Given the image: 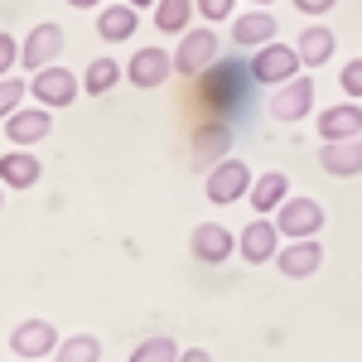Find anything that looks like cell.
Masks as SVG:
<instances>
[{
  "label": "cell",
  "instance_id": "obj_23",
  "mask_svg": "<svg viewBox=\"0 0 362 362\" xmlns=\"http://www.w3.org/2000/svg\"><path fill=\"white\" fill-rule=\"evenodd\" d=\"M54 362H102V338L97 334H68L58 343Z\"/></svg>",
  "mask_w": 362,
  "mask_h": 362
},
{
  "label": "cell",
  "instance_id": "obj_26",
  "mask_svg": "<svg viewBox=\"0 0 362 362\" xmlns=\"http://www.w3.org/2000/svg\"><path fill=\"white\" fill-rule=\"evenodd\" d=\"M338 87H343V97H353V102H362V58H353V63H343V73H338Z\"/></svg>",
  "mask_w": 362,
  "mask_h": 362
},
{
  "label": "cell",
  "instance_id": "obj_11",
  "mask_svg": "<svg viewBox=\"0 0 362 362\" xmlns=\"http://www.w3.org/2000/svg\"><path fill=\"white\" fill-rule=\"evenodd\" d=\"M324 266V247H319V237H295V242H285V247L276 251V271L290 280H305L314 276Z\"/></svg>",
  "mask_w": 362,
  "mask_h": 362
},
{
  "label": "cell",
  "instance_id": "obj_18",
  "mask_svg": "<svg viewBox=\"0 0 362 362\" xmlns=\"http://www.w3.org/2000/svg\"><path fill=\"white\" fill-rule=\"evenodd\" d=\"M247 198H251V208H256V213H266V218H271L280 203L290 198V179H285L280 169H271V174H256V184H251Z\"/></svg>",
  "mask_w": 362,
  "mask_h": 362
},
{
  "label": "cell",
  "instance_id": "obj_14",
  "mask_svg": "<svg viewBox=\"0 0 362 362\" xmlns=\"http://www.w3.org/2000/svg\"><path fill=\"white\" fill-rule=\"evenodd\" d=\"M319 169L334 174V179H353V174H362V136L324 140V145H319Z\"/></svg>",
  "mask_w": 362,
  "mask_h": 362
},
{
  "label": "cell",
  "instance_id": "obj_2",
  "mask_svg": "<svg viewBox=\"0 0 362 362\" xmlns=\"http://www.w3.org/2000/svg\"><path fill=\"white\" fill-rule=\"evenodd\" d=\"M78 92H83L78 73H73V68H63V63H49V68H39V73L29 78V97H34V102H44L49 112H54V107H73V102H78Z\"/></svg>",
  "mask_w": 362,
  "mask_h": 362
},
{
  "label": "cell",
  "instance_id": "obj_5",
  "mask_svg": "<svg viewBox=\"0 0 362 362\" xmlns=\"http://www.w3.org/2000/svg\"><path fill=\"white\" fill-rule=\"evenodd\" d=\"M276 251H280V227H276V218H266V213H256V218L237 232V256L251 261V266L276 261Z\"/></svg>",
  "mask_w": 362,
  "mask_h": 362
},
{
  "label": "cell",
  "instance_id": "obj_20",
  "mask_svg": "<svg viewBox=\"0 0 362 362\" xmlns=\"http://www.w3.org/2000/svg\"><path fill=\"white\" fill-rule=\"evenodd\" d=\"M300 58H305V68H319V63H329L334 58V29L329 25H305V34H300Z\"/></svg>",
  "mask_w": 362,
  "mask_h": 362
},
{
  "label": "cell",
  "instance_id": "obj_19",
  "mask_svg": "<svg viewBox=\"0 0 362 362\" xmlns=\"http://www.w3.org/2000/svg\"><path fill=\"white\" fill-rule=\"evenodd\" d=\"M136 5H126V0H121V5H107V10H102V15H97V34H102V39H107V44H121V39H131V34H136Z\"/></svg>",
  "mask_w": 362,
  "mask_h": 362
},
{
  "label": "cell",
  "instance_id": "obj_13",
  "mask_svg": "<svg viewBox=\"0 0 362 362\" xmlns=\"http://www.w3.org/2000/svg\"><path fill=\"white\" fill-rule=\"evenodd\" d=\"M39 179H44V165L29 145H15V150L0 155V184L5 189H34Z\"/></svg>",
  "mask_w": 362,
  "mask_h": 362
},
{
  "label": "cell",
  "instance_id": "obj_7",
  "mask_svg": "<svg viewBox=\"0 0 362 362\" xmlns=\"http://www.w3.org/2000/svg\"><path fill=\"white\" fill-rule=\"evenodd\" d=\"M58 329L49 324V319H25L15 334H10V353L15 358H25V362H39V358H49V353H58Z\"/></svg>",
  "mask_w": 362,
  "mask_h": 362
},
{
  "label": "cell",
  "instance_id": "obj_8",
  "mask_svg": "<svg viewBox=\"0 0 362 362\" xmlns=\"http://www.w3.org/2000/svg\"><path fill=\"white\" fill-rule=\"evenodd\" d=\"M276 227L280 237H319V227H324V208L314 203V198H285L276 208Z\"/></svg>",
  "mask_w": 362,
  "mask_h": 362
},
{
  "label": "cell",
  "instance_id": "obj_10",
  "mask_svg": "<svg viewBox=\"0 0 362 362\" xmlns=\"http://www.w3.org/2000/svg\"><path fill=\"white\" fill-rule=\"evenodd\" d=\"M271 92H276V97H271V116H276V121H305V116L314 112V78H309V73L271 87Z\"/></svg>",
  "mask_w": 362,
  "mask_h": 362
},
{
  "label": "cell",
  "instance_id": "obj_28",
  "mask_svg": "<svg viewBox=\"0 0 362 362\" xmlns=\"http://www.w3.org/2000/svg\"><path fill=\"white\" fill-rule=\"evenodd\" d=\"M232 10H237V0H198V15H203L208 25H223V20H232Z\"/></svg>",
  "mask_w": 362,
  "mask_h": 362
},
{
  "label": "cell",
  "instance_id": "obj_1",
  "mask_svg": "<svg viewBox=\"0 0 362 362\" xmlns=\"http://www.w3.org/2000/svg\"><path fill=\"white\" fill-rule=\"evenodd\" d=\"M300 73H305V58H300L295 44L271 39V44H261V49L251 54V78L261 87H280V83H290V78H300Z\"/></svg>",
  "mask_w": 362,
  "mask_h": 362
},
{
  "label": "cell",
  "instance_id": "obj_22",
  "mask_svg": "<svg viewBox=\"0 0 362 362\" xmlns=\"http://www.w3.org/2000/svg\"><path fill=\"white\" fill-rule=\"evenodd\" d=\"M194 5L198 0H160L155 5V29L160 34H184L194 25Z\"/></svg>",
  "mask_w": 362,
  "mask_h": 362
},
{
  "label": "cell",
  "instance_id": "obj_16",
  "mask_svg": "<svg viewBox=\"0 0 362 362\" xmlns=\"http://www.w3.org/2000/svg\"><path fill=\"white\" fill-rule=\"evenodd\" d=\"M314 126H319V140H353V136H362V107H358V102L324 107Z\"/></svg>",
  "mask_w": 362,
  "mask_h": 362
},
{
  "label": "cell",
  "instance_id": "obj_12",
  "mask_svg": "<svg viewBox=\"0 0 362 362\" xmlns=\"http://www.w3.org/2000/svg\"><path fill=\"white\" fill-rule=\"evenodd\" d=\"M189 251H194L203 266H223L227 256L237 251V237H232L223 223H198L194 237H189Z\"/></svg>",
  "mask_w": 362,
  "mask_h": 362
},
{
  "label": "cell",
  "instance_id": "obj_4",
  "mask_svg": "<svg viewBox=\"0 0 362 362\" xmlns=\"http://www.w3.org/2000/svg\"><path fill=\"white\" fill-rule=\"evenodd\" d=\"M213 58H218V34L208 25L184 29V34H179V49H174V73L198 78L203 68H213Z\"/></svg>",
  "mask_w": 362,
  "mask_h": 362
},
{
  "label": "cell",
  "instance_id": "obj_31",
  "mask_svg": "<svg viewBox=\"0 0 362 362\" xmlns=\"http://www.w3.org/2000/svg\"><path fill=\"white\" fill-rule=\"evenodd\" d=\"M73 10H92V5H102V0H68Z\"/></svg>",
  "mask_w": 362,
  "mask_h": 362
},
{
  "label": "cell",
  "instance_id": "obj_25",
  "mask_svg": "<svg viewBox=\"0 0 362 362\" xmlns=\"http://www.w3.org/2000/svg\"><path fill=\"white\" fill-rule=\"evenodd\" d=\"M25 97H29L25 78H15V73H10V78H0V121H10V116L20 112V102H25Z\"/></svg>",
  "mask_w": 362,
  "mask_h": 362
},
{
  "label": "cell",
  "instance_id": "obj_17",
  "mask_svg": "<svg viewBox=\"0 0 362 362\" xmlns=\"http://www.w3.org/2000/svg\"><path fill=\"white\" fill-rule=\"evenodd\" d=\"M271 39H276V15H266V10L237 15V25H232V44H237V49H261V44H271Z\"/></svg>",
  "mask_w": 362,
  "mask_h": 362
},
{
  "label": "cell",
  "instance_id": "obj_6",
  "mask_svg": "<svg viewBox=\"0 0 362 362\" xmlns=\"http://www.w3.org/2000/svg\"><path fill=\"white\" fill-rule=\"evenodd\" d=\"M58 54H63V25L44 20V25H34V29L25 34V44H20V68L39 73V68L58 63Z\"/></svg>",
  "mask_w": 362,
  "mask_h": 362
},
{
  "label": "cell",
  "instance_id": "obj_30",
  "mask_svg": "<svg viewBox=\"0 0 362 362\" xmlns=\"http://www.w3.org/2000/svg\"><path fill=\"white\" fill-rule=\"evenodd\" d=\"M179 362H213V353H203V348H184Z\"/></svg>",
  "mask_w": 362,
  "mask_h": 362
},
{
  "label": "cell",
  "instance_id": "obj_21",
  "mask_svg": "<svg viewBox=\"0 0 362 362\" xmlns=\"http://www.w3.org/2000/svg\"><path fill=\"white\" fill-rule=\"evenodd\" d=\"M116 83H121V63H116V58H92L83 68V92L87 97H107Z\"/></svg>",
  "mask_w": 362,
  "mask_h": 362
},
{
  "label": "cell",
  "instance_id": "obj_27",
  "mask_svg": "<svg viewBox=\"0 0 362 362\" xmlns=\"http://www.w3.org/2000/svg\"><path fill=\"white\" fill-rule=\"evenodd\" d=\"M15 68H20V39L0 29V78H10Z\"/></svg>",
  "mask_w": 362,
  "mask_h": 362
},
{
  "label": "cell",
  "instance_id": "obj_32",
  "mask_svg": "<svg viewBox=\"0 0 362 362\" xmlns=\"http://www.w3.org/2000/svg\"><path fill=\"white\" fill-rule=\"evenodd\" d=\"M126 5H136V10H145V5H160V0H126Z\"/></svg>",
  "mask_w": 362,
  "mask_h": 362
},
{
  "label": "cell",
  "instance_id": "obj_24",
  "mask_svg": "<svg viewBox=\"0 0 362 362\" xmlns=\"http://www.w3.org/2000/svg\"><path fill=\"white\" fill-rule=\"evenodd\" d=\"M131 362H179V343H174L169 334H150V338L136 343Z\"/></svg>",
  "mask_w": 362,
  "mask_h": 362
},
{
  "label": "cell",
  "instance_id": "obj_3",
  "mask_svg": "<svg viewBox=\"0 0 362 362\" xmlns=\"http://www.w3.org/2000/svg\"><path fill=\"white\" fill-rule=\"evenodd\" d=\"M251 184H256V174H251L242 160H223V165L208 169V179H203V194H208V203L227 208V203L247 198V194H251Z\"/></svg>",
  "mask_w": 362,
  "mask_h": 362
},
{
  "label": "cell",
  "instance_id": "obj_34",
  "mask_svg": "<svg viewBox=\"0 0 362 362\" xmlns=\"http://www.w3.org/2000/svg\"><path fill=\"white\" fill-rule=\"evenodd\" d=\"M256 5H271V0H256Z\"/></svg>",
  "mask_w": 362,
  "mask_h": 362
},
{
  "label": "cell",
  "instance_id": "obj_9",
  "mask_svg": "<svg viewBox=\"0 0 362 362\" xmlns=\"http://www.w3.org/2000/svg\"><path fill=\"white\" fill-rule=\"evenodd\" d=\"M169 73H174V54H165V49H136V54H131V63H126V83L140 87V92L165 87Z\"/></svg>",
  "mask_w": 362,
  "mask_h": 362
},
{
  "label": "cell",
  "instance_id": "obj_29",
  "mask_svg": "<svg viewBox=\"0 0 362 362\" xmlns=\"http://www.w3.org/2000/svg\"><path fill=\"white\" fill-rule=\"evenodd\" d=\"M334 5H338V0H295V10H300V15H314V20H319V15H329Z\"/></svg>",
  "mask_w": 362,
  "mask_h": 362
},
{
  "label": "cell",
  "instance_id": "obj_35",
  "mask_svg": "<svg viewBox=\"0 0 362 362\" xmlns=\"http://www.w3.org/2000/svg\"><path fill=\"white\" fill-rule=\"evenodd\" d=\"M39 362H44V358H39Z\"/></svg>",
  "mask_w": 362,
  "mask_h": 362
},
{
  "label": "cell",
  "instance_id": "obj_15",
  "mask_svg": "<svg viewBox=\"0 0 362 362\" xmlns=\"http://www.w3.org/2000/svg\"><path fill=\"white\" fill-rule=\"evenodd\" d=\"M49 131H54L49 107H20L5 121V140H15V145H39V140H49Z\"/></svg>",
  "mask_w": 362,
  "mask_h": 362
},
{
  "label": "cell",
  "instance_id": "obj_33",
  "mask_svg": "<svg viewBox=\"0 0 362 362\" xmlns=\"http://www.w3.org/2000/svg\"><path fill=\"white\" fill-rule=\"evenodd\" d=\"M0 203H5V184H0Z\"/></svg>",
  "mask_w": 362,
  "mask_h": 362
}]
</instances>
